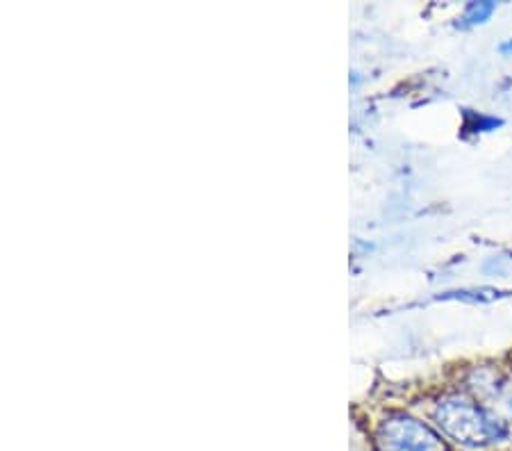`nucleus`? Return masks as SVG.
<instances>
[{"instance_id":"7ed1b4c3","label":"nucleus","mask_w":512,"mask_h":451,"mask_svg":"<svg viewBox=\"0 0 512 451\" xmlns=\"http://www.w3.org/2000/svg\"><path fill=\"white\" fill-rule=\"evenodd\" d=\"M501 297H508V292L494 290V287H481V290L444 292L440 299H458V301H469V303H483V301H497Z\"/></svg>"},{"instance_id":"20e7f679","label":"nucleus","mask_w":512,"mask_h":451,"mask_svg":"<svg viewBox=\"0 0 512 451\" xmlns=\"http://www.w3.org/2000/svg\"><path fill=\"white\" fill-rule=\"evenodd\" d=\"M494 10H497V5L494 3H469L465 14L458 19V26L469 28V26H476V23H483L490 19Z\"/></svg>"},{"instance_id":"f257e3e1","label":"nucleus","mask_w":512,"mask_h":451,"mask_svg":"<svg viewBox=\"0 0 512 451\" xmlns=\"http://www.w3.org/2000/svg\"><path fill=\"white\" fill-rule=\"evenodd\" d=\"M435 422L458 445L481 449L506 440L508 426L467 395H449L435 408Z\"/></svg>"},{"instance_id":"423d86ee","label":"nucleus","mask_w":512,"mask_h":451,"mask_svg":"<svg viewBox=\"0 0 512 451\" xmlns=\"http://www.w3.org/2000/svg\"><path fill=\"white\" fill-rule=\"evenodd\" d=\"M501 51H506V53H508V51H512V39H510V41H506V44L501 46Z\"/></svg>"},{"instance_id":"39448f33","label":"nucleus","mask_w":512,"mask_h":451,"mask_svg":"<svg viewBox=\"0 0 512 451\" xmlns=\"http://www.w3.org/2000/svg\"><path fill=\"white\" fill-rule=\"evenodd\" d=\"M467 121H474V126L467 128V130H474V133H485V130H492V128L501 126L499 119L483 117V114H474V112L467 114Z\"/></svg>"},{"instance_id":"f03ea898","label":"nucleus","mask_w":512,"mask_h":451,"mask_svg":"<svg viewBox=\"0 0 512 451\" xmlns=\"http://www.w3.org/2000/svg\"><path fill=\"white\" fill-rule=\"evenodd\" d=\"M376 451H449L447 440L431 426L406 413H392L374 433Z\"/></svg>"}]
</instances>
